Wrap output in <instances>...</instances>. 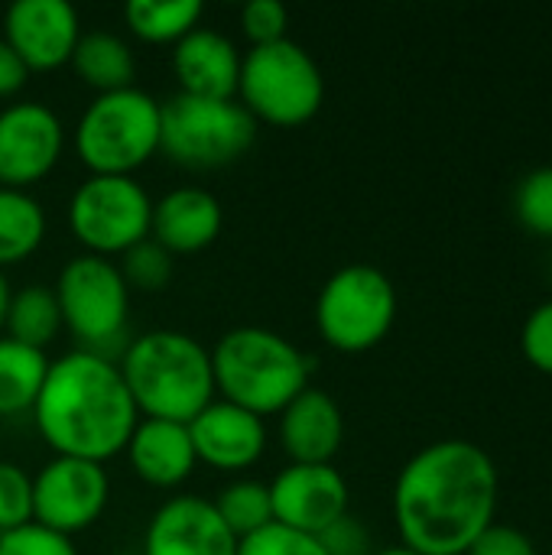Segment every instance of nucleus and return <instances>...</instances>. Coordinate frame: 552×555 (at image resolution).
Listing matches in <instances>:
<instances>
[{
	"label": "nucleus",
	"instance_id": "nucleus-21",
	"mask_svg": "<svg viewBox=\"0 0 552 555\" xmlns=\"http://www.w3.org/2000/svg\"><path fill=\"white\" fill-rule=\"evenodd\" d=\"M68 65L98 94L133 88V75H137V59H133L130 46L120 36L101 33V29L98 33H81Z\"/></svg>",
	"mask_w": 552,
	"mask_h": 555
},
{
	"label": "nucleus",
	"instance_id": "nucleus-30",
	"mask_svg": "<svg viewBox=\"0 0 552 555\" xmlns=\"http://www.w3.org/2000/svg\"><path fill=\"white\" fill-rule=\"evenodd\" d=\"M238 555H329L316 537L286 530L280 524L264 527L260 533L238 543Z\"/></svg>",
	"mask_w": 552,
	"mask_h": 555
},
{
	"label": "nucleus",
	"instance_id": "nucleus-16",
	"mask_svg": "<svg viewBox=\"0 0 552 555\" xmlns=\"http://www.w3.org/2000/svg\"><path fill=\"white\" fill-rule=\"evenodd\" d=\"M189 439L198 462L234 475L260 462L267 449V426L260 416L228 400H211L189 423Z\"/></svg>",
	"mask_w": 552,
	"mask_h": 555
},
{
	"label": "nucleus",
	"instance_id": "nucleus-8",
	"mask_svg": "<svg viewBox=\"0 0 552 555\" xmlns=\"http://www.w3.org/2000/svg\"><path fill=\"white\" fill-rule=\"evenodd\" d=\"M397 322V289L390 276L368 263L335 270L316 299V328L342 354L377 348Z\"/></svg>",
	"mask_w": 552,
	"mask_h": 555
},
{
	"label": "nucleus",
	"instance_id": "nucleus-12",
	"mask_svg": "<svg viewBox=\"0 0 552 555\" xmlns=\"http://www.w3.org/2000/svg\"><path fill=\"white\" fill-rule=\"evenodd\" d=\"M65 127L39 101H20L0 111V185L23 189L42 182L62 159Z\"/></svg>",
	"mask_w": 552,
	"mask_h": 555
},
{
	"label": "nucleus",
	"instance_id": "nucleus-5",
	"mask_svg": "<svg viewBox=\"0 0 552 555\" xmlns=\"http://www.w3.org/2000/svg\"><path fill=\"white\" fill-rule=\"evenodd\" d=\"M75 153L91 176H133L159 153V101L137 85L98 94L78 117Z\"/></svg>",
	"mask_w": 552,
	"mask_h": 555
},
{
	"label": "nucleus",
	"instance_id": "nucleus-10",
	"mask_svg": "<svg viewBox=\"0 0 552 555\" xmlns=\"http://www.w3.org/2000/svg\"><path fill=\"white\" fill-rule=\"evenodd\" d=\"M153 198L133 176H88L68 202V231L94 257H120L150 237Z\"/></svg>",
	"mask_w": 552,
	"mask_h": 555
},
{
	"label": "nucleus",
	"instance_id": "nucleus-26",
	"mask_svg": "<svg viewBox=\"0 0 552 555\" xmlns=\"http://www.w3.org/2000/svg\"><path fill=\"white\" fill-rule=\"evenodd\" d=\"M211 504L218 517L224 520V527L238 537V543L273 524L270 485H260V481H234Z\"/></svg>",
	"mask_w": 552,
	"mask_h": 555
},
{
	"label": "nucleus",
	"instance_id": "nucleus-34",
	"mask_svg": "<svg viewBox=\"0 0 552 555\" xmlns=\"http://www.w3.org/2000/svg\"><path fill=\"white\" fill-rule=\"evenodd\" d=\"M322 543V550L329 555H371L374 543L371 533L364 530V524L351 514H345L342 520H335L322 537H316Z\"/></svg>",
	"mask_w": 552,
	"mask_h": 555
},
{
	"label": "nucleus",
	"instance_id": "nucleus-23",
	"mask_svg": "<svg viewBox=\"0 0 552 555\" xmlns=\"http://www.w3.org/2000/svg\"><path fill=\"white\" fill-rule=\"evenodd\" d=\"M46 237V211L23 189L0 185V270L29 260Z\"/></svg>",
	"mask_w": 552,
	"mask_h": 555
},
{
	"label": "nucleus",
	"instance_id": "nucleus-20",
	"mask_svg": "<svg viewBox=\"0 0 552 555\" xmlns=\"http://www.w3.org/2000/svg\"><path fill=\"white\" fill-rule=\"evenodd\" d=\"M124 452L130 459L133 475L159 491L185 485L198 465L189 426L169 420H140Z\"/></svg>",
	"mask_w": 552,
	"mask_h": 555
},
{
	"label": "nucleus",
	"instance_id": "nucleus-7",
	"mask_svg": "<svg viewBox=\"0 0 552 555\" xmlns=\"http://www.w3.org/2000/svg\"><path fill=\"white\" fill-rule=\"evenodd\" d=\"M257 137V120L238 98L172 94L159 104V150L185 169H221L238 163Z\"/></svg>",
	"mask_w": 552,
	"mask_h": 555
},
{
	"label": "nucleus",
	"instance_id": "nucleus-27",
	"mask_svg": "<svg viewBox=\"0 0 552 555\" xmlns=\"http://www.w3.org/2000/svg\"><path fill=\"white\" fill-rule=\"evenodd\" d=\"M127 289L137 293H159L169 286L172 280V254H166L156 241H140L137 247H130L127 254H120L117 263Z\"/></svg>",
	"mask_w": 552,
	"mask_h": 555
},
{
	"label": "nucleus",
	"instance_id": "nucleus-18",
	"mask_svg": "<svg viewBox=\"0 0 552 555\" xmlns=\"http://www.w3.org/2000/svg\"><path fill=\"white\" fill-rule=\"evenodd\" d=\"M345 442L342 406L325 390H303L280 413V446L290 465H332Z\"/></svg>",
	"mask_w": 552,
	"mask_h": 555
},
{
	"label": "nucleus",
	"instance_id": "nucleus-17",
	"mask_svg": "<svg viewBox=\"0 0 552 555\" xmlns=\"http://www.w3.org/2000/svg\"><path fill=\"white\" fill-rule=\"evenodd\" d=\"M224 211L221 202L198 185H182L153 202L150 241H156L166 254H198L211 247L221 234Z\"/></svg>",
	"mask_w": 552,
	"mask_h": 555
},
{
	"label": "nucleus",
	"instance_id": "nucleus-3",
	"mask_svg": "<svg viewBox=\"0 0 552 555\" xmlns=\"http://www.w3.org/2000/svg\"><path fill=\"white\" fill-rule=\"evenodd\" d=\"M120 377L140 420H169L189 426L211 400V351L176 328H156L120 351Z\"/></svg>",
	"mask_w": 552,
	"mask_h": 555
},
{
	"label": "nucleus",
	"instance_id": "nucleus-19",
	"mask_svg": "<svg viewBox=\"0 0 552 555\" xmlns=\"http://www.w3.org/2000/svg\"><path fill=\"white\" fill-rule=\"evenodd\" d=\"M172 75L179 81V94L228 101L238 94V46L218 29L198 26L172 46Z\"/></svg>",
	"mask_w": 552,
	"mask_h": 555
},
{
	"label": "nucleus",
	"instance_id": "nucleus-31",
	"mask_svg": "<svg viewBox=\"0 0 552 555\" xmlns=\"http://www.w3.org/2000/svg\"><path fill=\"white\" fill-rule=\"evenodd\" d=\"M286 26H290V13L280 0H251L241 10V29L251 39V49L290 39Z\"/></svg>",
	"mask_w": 552,
	"mask_h": 555
},
{
	"label": "nucleus",
	"instance_id": "nucleus-39",
	"mask_svg": "<svg viewBox=\"0 0 552 555\" xmlns=\"http://www.w3.org/2000/svg\"><path fill=\"white\" fill-rule=\"evenodd\" d=\"M117 555H133V553H117Z\"/></svg>",
	"mask_w": 552,
	"mask_h": 555
},
{
	"label": "nucleus",
	"instance_id": "nucleus-15",
	"mask_svg": "<svg viewBox=\"0 0 552 555\" xmlns=\"http://www.w3.org/2000/svg\"><path fill=\"white\" fill-rule=\"evenodd\" d=\"M140 555H238V537L211 501L182 494L150 517Z\"/></svg>",
	"mask_w": 552,
	"mask_h": 555
},
{
	"label": "nucleus",
	"instance_id": "nucleus-6",
	"mask_svg": "<svg viewBox=\"0 0 552 555\" xmlns=\"http://www.w3.org/2000/svg\"><path fill=\"white\" fill-rule=\"evenodd\" d=\"M238 104L260 124L303 127L325 101V78L319 62L293 39L254 46L241 55Z\"/></svg>",
	"mask_w": 552,
	"mask_h": 555
},
{
	"label": "nucleus",
	"instance_id": "nucleus-11",
	"mask_svg": "<svg viewBox=\"0 0 552 555\" xmlns=\"http://www.w3.org/2000/svg\"><path fill=\"white\" fill-rule=\"evenodd\" d=\"M111 481L104 465L55 455L33 478V524L68 537L94 527L107 507Z\"/></svg>",
	"mask_w": 552,
	"mask_h": 555
},
{
	"label": "nucleus",
	"instance_id": "nucleus-29",
	"mask_svg": "<svg viewBox=\"0 0 552 555\" xmlns=\"http://www.w3.org/2000/svg\"><path fill=\"white\" fill-rule=\"evenodd\" d=\"M26 524H33V478L13 462H0V533Z\"/></svg>",
	"mask_w": 552,
	"mask_h": 555
},
{
	"label": "nucleus",
	"instance_id": "nucleus-14",
	"mask_svg": "<svg viewBox=\"0 0 552 555\" xmlns=\"http://www.w3.org/2000/svg\"><path fill=\"white\" fill-rule=\"evenodd\" d=\"M81 39L78 13L68 0H16L3 13V42L26 72H52L72 62Z\"/></svg>",
	"mask_w": 552,
	"mask_h": 555
},
{
	"label": "nucleus",
	"instance_id": "nucleus-13",
	"mask_svg": "<svg viewBox=\"0 0 552 555\" xmlns=\"http://www.w3.org/2000/svg\"><path fill=\"white\" fill-rule=\"evenodd\" d=\"M273 524L322 537L335 520L348 514V481L335 465H290L270 485Z\"/></svg>",
	"mask_w": 552,
	"mask_h": 555
},
{
	"label": "nucleus",
	"instance_id": "nucleus-32",
	"mask_svg": "<svg viewBox=\"0 0 552 555\" xmlns=\"http://www.w3.org/2000/svg\"><path fill=\"white\" fill-rule=\"evenodd\" d=\"M521 351L534 371L552 377V299L540 302L527 315V322L521 328Z\"/></svg>",
	"mask_w": 552,
	"mask_h": 555
},
{
	"label": "nucleus",
	"instance_id": "nucleus-28",
	"mask_svg": "<svg viewBox=\"0 0 552 555\" xmlns=\"http://www.w3.org/2000/svg\"><path fill=\"white\" fill-rule=\"evenodd\" d=\"M514 205H517L521 224L530 234L552 241V166L534 169L530 176H524V182L517 185Z\"/></svg>",
	"mask_w": 552,
	"mask_h": 555
},
{
	"label": "nucleus",
	"instance_id": "nucleus-4",
	"mask_svg": "<svg viewBox=\"0 0 552 555\" xmlns=\"http://www.w3.org/2000/svg\"><path fill=\"white\" fill-rule=\"evenodd\" d=\"M312 367L316 361L290 338L260 325L231 328L211 348L215 393L260 420L280 416L303 390H309Z\"/></svg>",
	"mask_w": 552,
	"mask_h": 555
},
{
	"label": "nucleus",
	"instance_id": "nucleus-37",
	"mask_svg": "<svg viewBox=\"0 0 552 555\" xmlns=\"http://www.w3.org/2000/svg\"><path fill=\"white\" fill-rule=\"evenodd\" d=\"M10 299H13V289H10V280H7V273L0 270V338H3V328H7Z\"/></svg>",
	"mask_w": 552,
	"mask_h": 555
},
{
	"label": "nucleus",
	"instance_id": "nucleus-9",
	"mask_svg": "<svg viewBox=\"0 0 552 555\" xmlns=\"http://www.w3.org/2000/svg\"><path fill=\"white\" fill-rule=\"evenodd\" d=\"M52 293L59 302L62 328L72 332L78 348L111 358L107 348L124 338L130 309V289L117 263L94 254L72 257L62 267Z\"/></svg>",
	"mask_w": 552,
	"mask_h": 555
},
{
	"label": "nucleus",
	"instance_id": "nucleus-36",
	"mask_svg": "<svg viewBox=\"0 0 552 555\" xmlns=\"http://www.w3.org/2000/svg\"><path fill=\"white\" fill-rule=\"evenodd\" d=\"M26 78H29L26 65H23V62L16 59V52L0 39V101L13 98V94L26 85Z\"/></svg>",
	"mask_w": 552,
	"mask_h": 555
},
{
	"label": "nucleus",
	"instance_id": "nucleus-1",
	"mask_svg": "<svg viewBox=\"0 0 552 555\" xmlns=\"http://www.w3.org/2000/svg\"><path fill=\"white\" fill-rule=\"evenodd\" d=\"M495 459L468 439L420 449L397 475L394 524L400 543L423 555H465L498 514Z\"/></svg>",
	"mask_w": 552,
	"mask_h": 555
},
{
	"label": "nucleus",
	"instance_id": "nucleus-38",
	"mask_svg": "<svg viewBox=\"0 0 552 555\" xmlns=\"http://www.w3.org/2000/svg\"><path fill=\"white\" fill-rule=\"evenodd\" d=\"M371 555H423V553H416V550H410V546H387V550H374Z\"/></svg>",
	"mask_w": 552,
	"mask_h": 555
},
{
	"label": "nucleus",
	"instance_id": "nucleus-25",
	"mask_svg": "<svg viewBox=\"0 0 552 555\" xmlns=\"http://www.w3.org/2000/svg\"><path fill=\"white\" fill-rule=\"evenodd\" d=\"M59 328H62V315H59L55 293L49 286H23L13 293L7 328H3L10 341L46 351V345H52Z\"/></svg>",
	"mask_w": 552,
	"mask_h": 555
},
{
	"label": "nucleus",
	"instance_id": "nucleus-22",
	"mask_svg": "<svg viewBox=\"0 0 552 555\" xmlns=\"http://www.w3.org/2000/svg\"><path fill=\"white\" fill-rule=\"evenodd\" d=\"M46 351L26 348L20 341L0 338V416L33 413V403L49 374Z\"/></svg>",
	"mask_w": 552,
	"mask_h": 555
},
{
	"label": "nucleus",
	"instance_id": "nucleus-24",
	"mask_svg": "<svg viewBox=\"0 0 552 555\" xmlns=\"http://www.w3.org/2000/svg\"><path fill=\"white\" fill-rule=\"evenodd\" d=\"M202 20V3L198 0H130L124 7V23L130 33L143 42L163 46V42H179L192 29H198Z\"/></svg>",
	"mask_w": 552,
	"mask_h": 555
},
{
	"label": "nucleus",
	"instance_id": "nucleus-2",
	"mask_svg": "<svg viewBox=\"0 0 552 555\" xmlns=\"http://www.w3.org/2000/svg\"><path fill=\"white\" fill-rule=\"evenodd\" d=\"M33 423L55 455L104 465L127 449L140 413L117 361L75 348L49 364L33 403Z\"/></svg>",
	"mask_w": 552,
	"mask_h": 555
},
{
	"label": "nucleus",
	"instance_id": "nucleus-35",
	"mask_svg": "<svg viewBox=\"0 0 552 555\" xmlns=\"http://www.w3.org/2000/svg\"><path fill=\"white\" fill-rule=\"evenodd\" d=\"M465 555H537L534 540L517 530V527H508V524H491Z\"/></svg>",
	"mask_w": 552,
	"mask_h": 555
},
{
	"label": "nucleus",
	"instance_id": "nucleus-33",
	"mask_svg": "<svg viewBox=\"0 0 552 555\" xmlns=\"http://www.w3.org/2000/svg\"><path fill=\"white\" fill-rule=\"evenodd\" d=\"M0 555H78L68 537H59L39 524L0 533Z\"/></svg>",
	"mask_w": 552,
	"mask_h": 555
}]
</instances>
